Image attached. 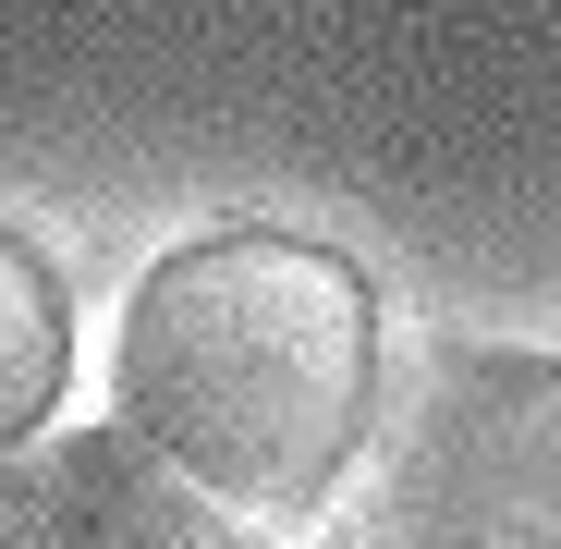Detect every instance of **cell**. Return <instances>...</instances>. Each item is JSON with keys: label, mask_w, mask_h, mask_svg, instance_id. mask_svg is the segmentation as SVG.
Wrapping results in <instances>:
<instances>
[{"label": "cell", "mask_w": 561, "mask_h": 549, "mask_svg": "<svg viewBox=\"0 0 561 549\" xmlns=\"http://www.w3.org/2000/svg\"><path fill=\"white\" fill-rule=\"evenodd\" d=\"M379 282L318 232H196L123 294L111 403L220 513H318L379 427Z\"/></svg>", "instance_id": "cell-1"}, {"label": "cell", "mask_w": 561, "mask_h": 549, "mask_svg": "<svg viewBox=\"0 0 561 549\" xmlns=\"http://www.w3.org/2000/svg\"><path fill=\"white\" fill-rule=\"evenodd\" d=\"M379 549H561V354H451L403 451Z\"/></svg>", "instance_id": "cell-2"}, {"label": "cell", "mask_w": 561, "mask_h": 549, "mask_svg": "<svg viewBox=\"0 0 561 549\" xmlns=\"http://www.w3.org/2000/svg\"><path fill=\"white\" fill-rule=\"evenodd\" d=\"M0 549H244V537L147 439L85 427V439L0 451Z\"/></svg>", "instance_id": "cell-3"}, {"label": "cell", "mask_w": 561, "mask_h": 549, "mask_svg": "<svg viewBox=\"0 0 561 549\" xmlns=\"http://www.w3.org/2000/svg\"><path fill=\"white\" fill-rule=\"evenodd\" d=\"M73 379V306H61V268L0 220V451H25L49 427Z\"/></svg>", "instance_id": "cell-4"}]
</instances>
